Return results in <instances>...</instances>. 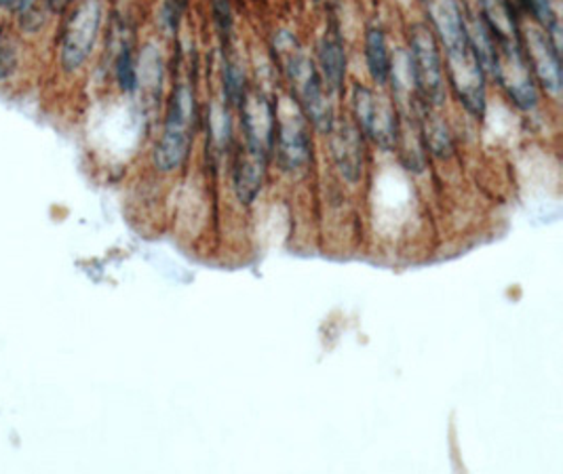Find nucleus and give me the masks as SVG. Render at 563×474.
<instances>
[{"label":"nucleus","instance_id":"obj_1","mask_svg":"<svg viewBox=\"0 0 563 474\" xmlns=\"http://www.w3.org/2000/svg\"><path fill=\"white\" fill-rule=\"evenodd\" d=\"M431 22L448 57L450 82L473 117L486 112V70L471 43L466 20L456 0H427Z\"/></svg>","mask_w":563,"mask_h":474},{"label":"nucleus","instance_id":"obj_2","mask_svg":"<svg viewBox=\"0 0 563 474\" xmlns=\"http://www.w3.org/2000/svg\"><path fill=\"white\" fill-rule=\"evenodd\" d=\"M275 47L283 57V70L294 85L296 100L302 108L305 117L319 131H332L333 106L330 101V91L323 85L314 62L308 57L298 41L289 34H279L275 38Z\"/></svg>","mask_w":563,"mask_h":474},{"label":"nucleus","instance_id":"obj_3","mask_svg":"<svg viewBox=\"0 0 563 474\" xmlns=\"http://www.w3.org/2000/svg\"><path fill=\"white\" fill-rule=\"evenodd\" d=\"M192 125H195V93L181 82L172 96L167 110V121L163 135L154 148V165L158 172H176L186 161L192 144Z\"/></svg>","mask_w":563,"mask_h":474},{"label":"nucleus","instance_id":"obj_4","mask_svg":"<svg viewBox=\"0 0 563 474\" xmlns=\"http://www.w3.org/2000/svg\"><path fill=\"white\" fill-rule=\"evenodd\" d=\"M492 38H494V47H496L492 75L494 78H498L503 89L511 96V100L519 108H523V110L537 108V85H534L532 68L528 64L519 32L492 34Z\"/></svg>","mask_w":563,"mask_h":474},{"label":"nucleus","instance_id":"obj_5","mask_svg":"<svg viewBox=\"0 0 563 474\" xmlns=\"http://www.w3.org/2000/svg\"><path fill=\"white\" fill-rule=\"evenodd\" d=\"M410 64L411 82L416 89V98L435 110L445 101V78L443 64L439 55L435 34L427 25H413L410 30Z\"/></svg>","mask_w":563,"mask_h":474},{"label":"nucleus","instance_id":"obj_6","mask_svg":"<svg viewBox=\"0 0 563 474\" xmlns=\"http://www.w3.org/2000/svg\"><path fill=\"white\" fill-rule=\"evenodd\" d=\"M241 123L245 135V151L241 161L257 167H268L275 152V106L264 93L252 91L241 101Z\"/></svg>","mask_w":563,"mask_h":474},{"label":"nucleus","instance_id":"obj_7","mask_svg":"<svg viewBox=\"0 0 563 474\" xmlns=\"http://www.w3.org/2000/svg\"><path fill=\"white\" fill-rule=\"evenodd\" d=\"M275 146L279 165L289 174L305 169L310 163L307 117L291 100H282L279 108H275Z\"/></svg>","mask_w":563,"mask_h":474},{"label":"nucleus","instance_id":"obj_8","mask_svg":"<svg viewBox=\"0 0 563 474\" xmlns=\"http://www.w3.org/2000/svg\"><path fill=\"white\" fill-rule=\"evenodd\" d=\"M102 0H82L66 25L62 41V68L77 73L96 47L102 25Z\"/></svg>","mask_w":563,"mask_h":474},{"label":"nucleus","instance_id":"obj_9","mask_svg":"<svg viewBox=\"0 0 563 474\" xmlns=\"http://www.w3.org/2000/svg\"><path fill=\"white\" fill-rule=\"evenodd\" d=\"M353 106L358 129L367 133L380 148L390 151L397 144V114L386 98H378L367 87H355Z\"/></svg>","mask_w":563,"mask_h":474},{"label":"nucleus","instance_id":"obj_10","mask_svg":"<svg viewBox=\"0 0 563 474\" xmlns=\"http://www.w3.org/2000/svg\"><path fill=\"white\" fill-rule=\"evenodd\" d=\"M523 51L532 73L549 96L560 98L562 93V66H560V45L551 38L544 27L530 25L523 34Z\"/></svg>","mask_w":563,"mask_h":474},{"label":"nucleus","instance_id":"obj_11","mask_svg":"<svg viewBox=\"0 0 563 474\" xmlns=\"http://www.w3.org/2000/svg\"><path fill=\"white\" fill-rule=\"evenodd\" d=\"M332 148L335 165L342 177H346L353 184L358 181L363 172V144H361V131L357 126L346 123L338 131H333Z\"/></svg>","mask_w":563,"mask_h":474},{"label":"nucleus","instance_id":"obj_12","mask_svg":"<svg viewBox=\"0 0 563 474\" xmlns=\"http://www.w3.org/2000/svg\"><path fill=\"white\" fill-rule=\"evenodd\" d=\"M319 64L325 89L330 93H338L346 76V53L338 27H328V32L323 34L319 45Z\"/></svg>","mask_w":563,"mask_h":474},{"label":"nucleus","instance_id":"obj_13","mask_svg":"<svg viewBox=\"0 0 563 474\" xmlns=\"http://www.w3.org/2000/svg\"><path fill=\"white\" fill-rule=\"evenodd\" d=\"M365 57H367V68L369 75L374 78V82L378 87H385L393 73V64H390V55L386 47L385 34L378 27H372L365 36Z\"/></svg>","mask_w":563,"mask_h":474},{"label":"nucleus","instance_id":"obj_14","mask_svg":"<svg viewBox=\"0 0 563 474\" xmlns=\"http://www.w3.org/2000/svg\"><path fill=\"white\" fill-rule=\"evenodd\" d=\"M245 96V76L239 64L227 62L224 64V98L229 106H241Z\"/></svg>","mask_w":563,"mask_h":474},{"label":"nucleus","instance_id":"obj_15","mask_svg":"<svg viewBox=\"0 0 563 474\" xmlns=\"http://www.w3.org/2000/svg\"><path fill=\"white\" fill-rule=\"evenodd\" d=\"M114 75L119 80V87L125 91V93H133L140 85L137 80V68H135V62H133V55L129 47H123L119 57H117V64H114Z\"/></svg>","mask_w":563,"mask_h":474},{"label":"nucleus","instance_id":"obj_16","mask_svg":"<svg viewBox=\"0 0 563 474\" xmlns=\"http://www.w3.org/2000/svg\"><path fill=\"white\" fill-rule=\"evenodd\" d=\"M532 11L538 18V22L542 27L551 34V38L560 45V25H558V18L553 11V0H530Z\"/></svg>","mask_w":563,"mask_h":474},{"label":"nucleus","instance_id":"obj_17","mask_svg":"<svg viewBox=\"0 0 563 474\" xmlns=\"http://www.w3.org/2000/svg\"><path fill=\"white\" fill-rule=\"evenodd\" d=\"M15 70H18V47L7 34H0V82L9 80L15 75Z\"/></svg>","mask_w":563,"mask_h":474},{"label":"nucleus","instance_id":"obj_18","mask_svg":"<svg viewBox=\"0 0 563 474\" xmlns=\"http://www.w3.org/2000/svg\"><path fill=\"white\" fill-rule=\"evenodd\" d=\"M179 15H181V4L178 0H169L163 9V22L169 25V30H174L178 25Z\"/></svg>","mask_w":563,"mask_h":474},{"label":"nucleus","instance_id":"obj_19","mask_svg":"<svg viewBox=\"0 0 563 474\" xmlns=\"http://www.w3.org/2000/svg\"><path fill=\"white\" fill-rule=\"evenodd\" d=\"M38 0H0V4L9 11H15L20 15H26L27 11H32L36 7Z\"/></svg>","mask_w":563,"mask_h":474},{"label":"nucleus","instance_id":"obj_20","mask_svg":"<svg viewBox=\"0 0 563 474\" xmlns=\"http://www.w3.org/2000/svg\"><path fill=\"white\" fill-rule=\"evenodd\" d=\"M70 0H49V9L53 11H62Z\"/></svg>","mask_w":563,"mask_h":474}]
</instances>
